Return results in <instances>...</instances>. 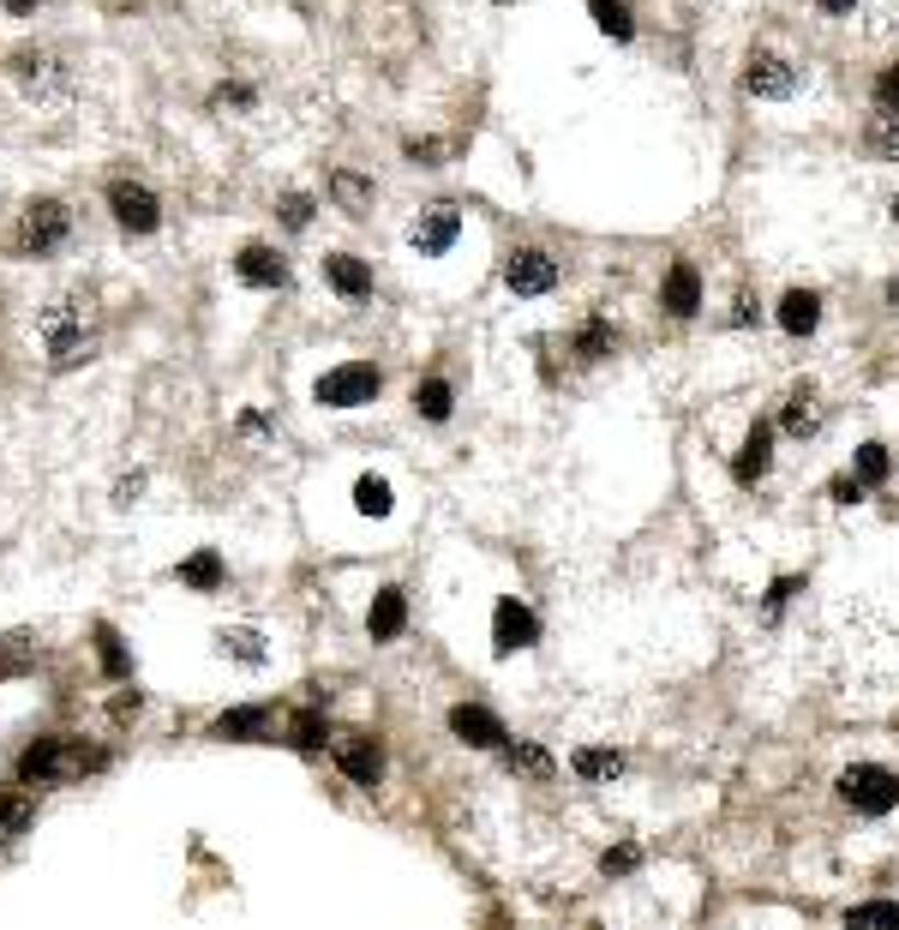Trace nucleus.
Here are the masks:
<instances>
[{
    "instance_id": "nucleus-16",
    "label": "nucleus",
    "mask_w": 899,
    "mask_h": 930,
    "mask_svg": "<svg viewBox=\"0 0 899 930\" xmlns=\"http://www.w3.org/2000/svg\"><path fill=\"white\" fill-rule=\"evenodd\" d=\"M702 307V276L696 264H672V276H665V313L672 318H690Z\"/></svg>"
},
{
    "instance_id": "nucleus-38",
    "label": "nucleus",
    "mask_w": 899,
    "mask_h": 930,
    "mask_svg": "<svg viewBox=\"0 0 899 930\" xmlns=\"http://www.w3.org/2000/svg\"><path fill=\"white\" fill-rule=\"evenodd\" d=\"M282 223H288V228H306V223H312V199L288 193V199H282Z\"/></svg>"
},
{
    "instance_id": "nucleus-21",
    "label": "nucleus",
    "mask_w": 899,
    "mask_h": 930,
    "mask_svg": "<svg viewBox=\"0 0 899 930\" xmlns=\"http://www.w3.org/2000/svg\"><path fill=\"white\" fill-rule=\"evenodd\" d=\"M390 480H384V475H360L354 480V511L360 517H390Z\"/></svg>"
},
{
    "instance_id": "nucleus-4",
    "label": "nucleus",
    "mask_w": 899,
    "mask_h": 930,
    "mask_svg": "<svg viewBox=\"0 0 899 930\" xmlns=\"http://www.w3.org/2000/svg\"><path fill=\"white\" fill-rule=\"evenodd\" d=\"M96 762H102V757H90L79 738H43V745L24 750L19 774H24V781H72V774L96 769Z\"/></svg>"
},
{
    "instance_id": "nucleus-6",
    "label": "nucleus",
    "mask_w": 899,
    "mask_h": 930,
    "mask_svg": "<svg viewBox=\"0 0 899 930\" xmlns=\"http://www.w3.org/2000/svg\"><path fill=\"white\" fill-rule=\"evenodd\" d=\"M378 397V366L372 361H349V366H330L318 378V402L325 409H360V402Z\"/></svg>"
},
{
    "instance_id": "nucleus-8",
    "label": "nucleus",
    "mask_w": 899,
    "mask_h": 930,
    "mask_svg": "<svg viewBox=\"0 0 899 930\" xmlns=\"http://www.w3.org/2000/svg\"><path fill=\"white\" fill-rule=\"evenodd\" d=\"M109 211H114V223L133 228V235H150V228L162 223L157 193H150V186H138V181H114V186H109Z\"/></svg>"
},
{
    "instance_id": "nucleus-37",
    "label": "nucleus",
    "mask_w": 899,
    "mask_h": 930,
    "mask_svg": "<svg viewBox=\"0 0 899 930\" xmlns=\"http://www.w3.org/2000/svg\"><path fill=\"white\" fill-rule=\"evenodd\" d=\"M876 109H888V114H899V67H888L876 79Z\"/></svg>"
},
{
    "instance_id": "nucleus-1",
    "label": "nucleus",
    "mask_w": 899,
    "mask_h": 930,
    "mask_svg": "<svg viewBox=\"0 0 899 930\" xmlns=\"http://www.w3.org/2000/svg\"><path fill=\"white\" fill-rule=\"evenodd\" d=\"M36 337H43L48 366L72 373V366H84L102 349V318L84 295H60L55 307H43V318H36Z\"/></svg>"
},
{
    "instance_id": "nucleus-3",
    "label": "nucleus",
    "mask_w": 899,
    "mask_h": 930,
    "mask_svg": "<svg viewBox=\"0 0 899 930\" xmlns=\"http://www.w3.org/2000/svg\"><path fill=\"white\" fill-rule=\"evenodd\" d=\"M12 79H19V91L31 97L36 109L60 103V97L72 91V67H60V55H48V48H19V55H12Z\"/></svg>"
},
{
    "instance_id": "nucleus-35",
    "label": "nucleus",
    "mask_w": 899,
    "mask_h": 930,
    "mask_svg": "<svg viewBox=\"0 0 899 930\" xmlns=\"http://www.w3.org/2000/svg\"><path fill=\"white\" fill-rule=\"evenodd\" d=\"M857 925H899V900H864V907H852Z\"/></svg>"
},
{
    "instance_id": "nucleus-40",
    "label": "nucleus",
    "mask_w": 899,
    "mask_h": 930,
    "mask_svg": "<svg viewBox=\"0 0 899 930\" xmlns=\"http://www.w3.org/2000/svg\"><path fill=\"white\" fill-rule=\"evenodd\" d=\"M857 492H864V480H852V475L833 480V499H840V504H857Z\"/></svg>"
},
{
    "instance_id": "nucleus-10",
    "label": "nucleus",
    "mask_w": 899,
    "mask_h": 930,
    "mask_svg": "<svg viewBox=\"0 0 899 930\" xmlns=\"http://www.w3.org/2000/svg\"><path fill=\"white\" fill-rule=\"evenodd\" d=\"M534 643H539V619L522 601H498L492 606V648L498 655H516V648H534Z\"/></svg>"
},
{
    "instance_id": "nucleus-45",
    "label": "nucleus",
    "mask_w": 899,
    "mask_h": 930,
    "mask_svg": "<svg viewBox=\"0 0 899 930\" xmlns=\"http://www.w3.org/2000/svg\"><path fill=\"white\" fill-rule=\"evenodd\" d=\"M498 7H504V0H498Z\"/></svg>"
},
{
    "instance_id": "nucleus-43",
    "label": "nucleus",
    "mask_w": 899,
    "mask_h": 930,
    "mask_svg": "<svg viewBox=\"0 0 899 930\" xmlns=\"http://www.w3.org/2000/svg\"><path fill=\"white\" fill-rule=\"evenodd\" d=\"M7 12H12V19H24V12H36V0H7Z\"/></svg>"
},
{
    "instance_id": "nucleus-32",
    "label": "nucleus",
    "mask_w": 899,
    "mask_h": 930,
    "mask_svg": "<svg viewBox=\"0 0 899 930\" xmlns=\"http://www.w3.org/2000/svg\"><path fill=\"white\" fill-rule=\"evenodd\" d=\"M888 468H894V456L881 451V444H864V451H857V480L881 487V480H888Z\"/></svg>"
},
{
    "instance_id": "nucleus-36",
    "label": "nucleus",
    "mask_w": 899,
    "mask_h": 930,
    "mask_svg": "<svg viewBox=\"0 0 899 930\" xmlns=\"http://www.w3.org/2000/svg\"><path fill=\"white\" fill-rule=\"evenodd\" d=\"M600 864H606V876H629V871H636V864H641V852H636V847H629V840H624V847H612V852H606V859H600Z\"/></svg>"
},
{
    "instance_id": "nucleus-14",
    "label": "nucleus",
    "mask_w": 899,
    "mask_h": 930,
    "mask_svg": "<svg viewBox=\"0 0 899 930\" xmlns=\"http://www.w3.org/2000/svg\"><path fill=\"white\" fill-rule=\"evenodd\" d=\"M235 276H240L247 288H282V283H288V264H282L270 247H240Z\"/></svg>"
},
{
    "instance_id": "nucleus-33",
    "label": "nucleus",
    "mask_w": 899,
    "mask_h": 930,
    "mask_svg": "<svg viewBox=\"0 0 899 930\" xmlns=\"http://www.w3.org/2000/svg\"><path fill=\"white\" fill-rule=\"evenodd\" d=\"M96 643H102V672H109V679H126V648H121V636H114V631H96Z\"/></svg>"
},
{
    "instance_id": "nucleus-22",
    "label": "nucleus",
    "mask_w": 899,
    "mask_h": 930,
    "mask_svg": "<svg viewBox=\"0 0 899 930\" xmlns=\"http://www.w3.org/2000/svg\"><path fill=\"white\" fill-rule=\"evenodd\" d=\"M588 19H594L606 36H618V43H629V36H636V19H629L624 0H588Z\"/></svg>"
},
{
    "instance_id": "nucleus-23",
    "label": "nucleus",
    "mask_w": 899,
    "mask_h": 930,
    "mask_svg": "<svg viewBox=\"0 0 899 930\" xmlns=\"http://www.w3.org/2000/svg\"><path fill=\"white\" fill-rule=\"evenodd\" d=\"M576 774H582V781H618V774H624V757H618V750L582 745V750H576Z\"/></svg>"
},
{
    "instance_id": "nucleus-42",
    "label": "nucleus",
    "mask_w": 899,
    "mask_h": 930,
    "mask_svg": "<svg viewBox=\"0 0 899 930\" xmlns=\"http://www.w3.org/2000/svg\"><path fill=\"white\" fill-rule=\"evenodd\" d=\"M816 7H821V12H833V19H840V12H852L857 0H816Z\"/></svg>"
},
{
    "instance_id": "nucleus-7",
    "label": "nucleus",
    "mask_w": 899,
    "mask_h": 930,
    "mask_svg": "<svg viewBox=\"0 0 899 930\" xmlns=\"http://www.w3.org/2000/svg\"><path fill=\"white\" fill-rule=\"evenodd\" d=\"M743 91L767 97V103H786V97L798 91V67H792L786 55H774V48H755V55L743 60Z\"/></svg>"
},
{
    "instance_id": "nucleus-20",
    "label": "nucleus",
    "mask_w": 899,
    "mask_h": 930,
    "mask_svg": "<svg viewBox=\"0 0 899 930\" xmlns=\"http://www.w3.org/2000/svg\"><path fill=\"white\" fill-rule=\"evenodd\" d=\"M864 145L876 150V157L899 162V114H888V109H876V114H869V126H864Z\"/></svg>"
},
{
    "instance_id": "nucleus-12",
    "label": "nucleus",
    "mask_w": 899,
    "mask_h": 930,
    "mask_svg": "<svg viewBox=\"0 0 899 930\" xmlns=\"http://www.w3.org/2000/svg\"><path fill=\"white\" fill-rule=\"evenodd\" d=\"M450 733H456L462 745H480V750L504 745V726H498V715H492V708H480V703H456V708H450Z\"/></svg>"
},
{
    "instance_id": "nucleus-24",
    "label": "nucleus",
    "mask_w": 899,
    "mask_h": 930,
    "mask_svg": "<svg viewBox=\"0 0 899 930\" xmlns=\"http://www.w3.org/2000/svg\"><path fill=\"white\" fill-rule=\"evenodd\" d=\"M180 582H186V589H223V558L216 553H192L186 565H180Z\"/></svg>"
},
{
    "instance_id": "nucleus-30",
    "label": "nucleus",
    "mask_w": 899,
    "mask_h": 930,
    "mask_svg": "<svg viewBox=\"0 0 899 930\" xmlns=\"http://www.w3.org/2000/svg\"><path fill=\"white\" fill-rule=\"evenodd\" d=\"M264 708H235V715L216 721V738H247V733H264Z\"/></svg>"
},
{
    "instance_id": "nucleus-31",
    "label": "nucleus",
    "mask_w": 899,
    "mask_h": 930,
    "mask_svg": "<svg viewBox=\"0 0 899 930\" xmlns=\"http://www.w3.org/2000/svg\"><path fill=\"white\" fill-rule=\"evenodd\" d=\"M330 193H337V199H342V205H349L354 216H360V211H366V205H372V186H366V181H360V174H349V169H342V174H337V181H330Z\"/></svg>"
},
{
    "instance_id": "nucleus-27",
    "label": "nucleus",
    "mask_w": 899,
    "mask_h": 930,
    "mask_svg": "<svg viewBox=\"0 0 899 930\" xmlns=\"http://www.w3.org/2000/svg\"><path fill=\"white\" fill-rule=\"evenodd\" d=\"M450 402H456V397H450L444 378H426V385H414V409L426 415V420H444V415H450Z\"/></svg>"
},
{
    "instance_id": "nucleus-15",
    "label": "nucleus",
    "mask_w": 899,
    "mask_h": 930,
    "mask_svg": "<svg viewBox=\"0 0 899 930\" xmlns=\"http://www.w3.org/2000/svg\"><path fill=\"white\" fill-rule=\"evenodd\" d=\"M337 762H342V774H349L354 786H372L384 774V750L372 745V738H342L337 745Z\"/></svg>"
},
{
    "instance_id": "nucleus-9",
    "label": "nucleus",
    "mask_w": 899,
    "mask_h": 930,
    "mask_svg": "<svg viewBox=\"0 0 899 930\" xmlns=\"http://www.w3.org/2000/svg\"><path fill=\"white\" fill-rule=\"evenodd\" d=\"M504 283L516 288V295H551V288H558V259L539 252V247H522V252H510Z\"/></svg>"
},
{
    "instance_id": "nucleus-17",
    "label": "nucleus",
    "mask_w": 899,
    "mask_h": 930,
    "mask_svg": "<svg viewBox=\"0 0 899 930\" xmlns=\"http://www.w3.org/2000/svg\"><path fill=\"white\" fill-rule=\"evenodd\" d=\"M372 636H378V643H390V636H402V624H408V594L402 589H384L378 601H372Z\"/></svg>"
},
{
    "instance_id": "nucleus-18",
    "label": "nucleus",
    "mask_w": 899,
    "mask_h": 930,
    "mask_svg": "<svg viewBox=\"0 0 899 930\" xmlns=\"http://www.w3.org/2000/svg\"><path fill=\"white\" fill-rule=\"evenodd\" d=\"M325 276H330V288L337 295H349V300H360V295H372V271L360 259H349V252H337V259H325Z\"/></svg>"
},
{
    "instance_id": "nucleus-13",
    "label": "nucleus",
    "mask_w": 899,
    "mask_h": 930,
    "mask_svg": "<svg viewBox=\"0 0 899 930\" xmlns=\"http://www.w3.org/2000/svg\"><path fill=\"white\" fill-rule=\"evenodd\" d=\"M767 463H774V427H767V420H755L750 439H743V451H738V463H731L738 487H755V480L767 475Z\"/></svg>"
},
{
    "instance_id": "nucleus-41",
    "label": "nucleus",
    "mask_w": 899,
    "mask_h": 930,
    "mask_svg": "<svg viewBox=\"0 0 899 930\" xmlns=\"http://www.w3.org/2000/svg\"><path fill=\"white\" fill-rule=\"evenodd\" d=\"M138 487H145L138 475H133V480H121V487H114V504H133V499H138Z\"/></svg>"
},
{
    "instance_id": "nucleus-19",
    "label": "nucleus",
    "mask_w": 899,
    "mask_h": 930,
    "mask_svg": "<svg viewBox=\"0 0 899 930\" xmlns=\"http://www.w3.org/2000/svg\"><path fill=\"white\" fill-rule=\"evenodd\" d=\"M779 325H786L792 337H809V330L821 325V300L809 295V288H792V295L779 300Z\"/></svg>"
},
{
    "instance_id": "nucleus-2",
    "label": "nucleus",
    "mask_w": 899,
    "mask_h": 930,
    "mask_svg": "<svg viewBox=\"0 0 899 930\" xmlns=\"http://www.w3.org/2000/svg\"><path fill=\"white\" fill-rule=\"evenodd\" d=\"M840 798L852 810H864V817H888L899 805V774L881 769V762H852V769L840 774Z\"/></svg>"
},
{
    "instance_id": "nucleus-5",
    "label": "nucleus",
    "mask_w": 899,
    "mask_h": 930,
    "mask_svg": "<svg viewBox=\"0 0 899 930\" xmlns=\"http://www.w3.org/2000/svg\"><path fill=\"white\" fill-rule=\"evenodd\" d=\"M67 235H72V211L60 205V199H36V205H24V216H19V247L24 252H60L67 247Z\"/></svg>"
},
{
    "instance_id": "nucleus-29",
    "label": "nucleus",
    "mask_w": 899,
    "mask_h": 930,
    "mask_svg": "<svg viewBox=\"0 0 899 930\" xmlns=\"http://www.w3.org/2000/svg\"><path fill=\"white\" fill-rule=\"evenodd\" d=\"M779 427L804 439V432L816 427V397H809V390H792V397H786V415H779Z\"/></svg>"
},
{
    "instance_id": "nucleus-28",
    "label": "nucleus",
    "mask_w": 899,
    "mask_h": 930,
    "mask_svg": "<svg viewBox=\"0 0 899 930\" xmlns=\"http://www.w3.org/2000/svg\"><path fill=\"white\" fill-rule=\"evenodd\" d=\"M31 823H36L31 798H0V840H19Z\"/></svg>"
},
{
    "instance_id": "nucleus-26",
    "label": "nucleus",
    "mask_w": 899,
    "mask_h": 930,
    "mask_svg": "<svg viewBox=\"0 0 899 930\" xmlns=\"http://www.w3.org/2000/svg\"><path fill=\"white\" fill-rule=\"evenodd\" d=\"M216 643H223V655L247 660V667H259V660H264V636L259 631H223Z\"/></svg>"
},
{
    "instance_id": "nucleus-34",
    "label": "nucleus",
    "mask_w": 899,
    "mask_h": 930,
    "mask_svg": "<svg viewBox=\"0 0 899 930\" xmlns=\"http://www.w3.org/2000/svg\"><path fill=\"white\" fill-rule=\"evenodd\" d=\"M294 745H300V750H318V745H325V715H312V708H306V715H294Z\"/></svg>"
},
{
    "instance_id": "nucleus-39",
    "label": "nucleus",
    "mask_w": 899,
    "mask_h": 930,
    "mask_svg": "<svg viewBox=\"0 0 899 930\" xmlns=\"http://www.w3.org/2000/svg\"><path fill=\"white\" fill-rule=\"evenodd\" d=\"M606 342H612L606 325H588V330H582V354H588V361H594V354H606Z\"/></svg>"
},
{
    "instance_id": "nucleus-25",
    "label": "nucleus",
    "mask_w": 899,
    "mask_h": 930,
    "mask_svg": "<svg viewBox=\"0 0 899 930\" xmlns=\"http://www.w3.org/2000/svg\"><path fill=\"white\" fill-rule=\"evenodd\" d=\"M510 774H528V781H551V757L539 745H504Z\"/></svg>"
},
{
    "instance_id": "nucleus-44",
    "label": "nucleus",
    "mask_w": 899,
    "mask_h": 930,
    "mask_svg": "<svg viewBox=\"0 0 899 930\" xmlns=\"http://www.w3.org/2000/svg\"><path fill=\"white\" fill-rule=\"evenodd\" d=\"M894 223H899V199H894Z\"/></svg>"
},
{
    "instance_id": "nucleus-11",
    "label": "nucleus",
    "mask_w": 899,
    "mask_h": 930,
    "mask_svg": "<svg viewBox=\"0 0 899 930\" xmlns=\"http://www.w3.org/2000/svg\"><path fill=\"white\" fill-rule=\"evenodd\" d=\"M456 235H462V216L450 211V205H432V211L414 223V235H408V240H414L420 259H439V252L456 247Z\"/></svg>"
}]
</instances>
